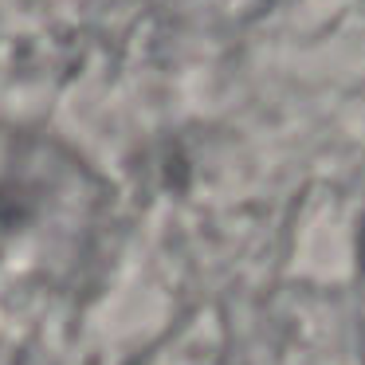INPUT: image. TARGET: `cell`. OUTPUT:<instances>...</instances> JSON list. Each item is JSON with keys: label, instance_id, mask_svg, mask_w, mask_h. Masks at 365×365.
Here are the masks:
<instances>
[{"label": "cell", "instance_id": "6da1fadb", "mask_svg": "<svg viewBox=\"0 0 365 365\" xmlns=\"http://www.w3.org/2000/svg\"><path fill=\"white\" fill-rule=\"evenodd\" d=\"M361 263H365V228H361Z\"/></svg>", "mask_w": 365, "mask_h": 365}]
</instances>
